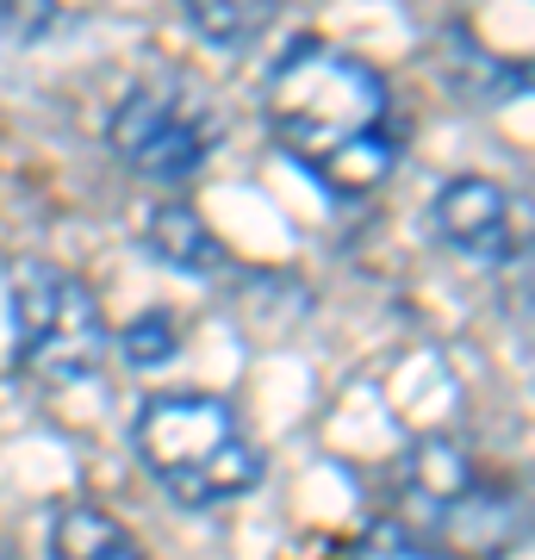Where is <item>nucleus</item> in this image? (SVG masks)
Listing matches in <instances>:
<instances>
[{
    "label": "nucleus",
    "instance_id": "obj_11",
    "mask_svg": "<svg viewBox=\"0 0 535 560\" xmlns=\"http://www.w3.org/2000/svg\"><path fill=\"white\" fill-rule=\"evenodd\" d=\"M356 560H455V555H442L437 541L411 536L405 523H380V529H368V536H361Z\"/></svg>",
    "mask_w": 535,
    "mask_h": 560
},
{
    "label": "nucleus",
    "instance_id": "obj_9",
    "mask_svg": "<svg viewBox=\"0 0 535 560\" xmlns=\"http://www.w3.org/2000/svg\"><path fill=\"white\" fill-rule=\"evenodd\" d=\"M187 20L206 44L219 50H243V44L261 38V25L275 20V0H181Z\"/></svg>",
    "mask_w": 535,
    "mask_h": 560
},
{
    "label": "nucleus",
    "instance_id": "obj_2",
    "mask_svg": "<svg viewBox=\"0 0 535 560\" xmlns=\"http://www.w3.org/2000/svg\"><path fill=\"white\" fill-rule=\"evenodd\" d=\"M131 448L143 474L162 486V499H175L181 511L231 504L261 480V448L212 393H156L131 423Z\"/></svg>",
    "mask_w": 535,
    "mask_h": 560
},
{
    "label": "nucleus",
    "instance_id": "obj_8",
    "mask_svg": "<svg viewBox=\"0 0 535 560\" xmlns=\"http://www.w3.org/2000/svg\"><path fill=\"white\" fill-rule=\"evenodd\" d=\"M50 560H150V555L113 511L75 499L50 517Z\"/></svg>",
    "mask_w": 535,
    "mask_h": 560
},
{
    "label": "nucleus",
    "instance_id": "obj_7",
    "mask_svg": "<svg viewBox=\"0 0 535 560\" xmlns=\"http://www.w3.org/2000/svg\"><path fill=\"white\" fill-rule=\"evenodd\" d=\"M143 243H150L168 268H181V275H194V280H212V275L231 268L224 243L212 237V224L181 200H156L150 212H143Z\"/></svg>",
    "mask_w": 535,
    "mask_h": 560
},
{
    "label": "nucleus",
    "instance_id": "obj_13",
    "mask_svg": "<svg viewBox=\"0 0 535 560\" xmlns=\"http://www.w3.org/2000/svg\"><path fill=\"white\" fill-rule=\"evenodd\" d=\"M0 560H7V541H0Z\"/></svg>",
    "mask_w": 535,
    "mask_h": 560
},
{
    "label": "nucleus",
    "instance_id": "obj_4",
    "mask_svg": "<svg viewBox=\"0 0 535 560\" xmlns=\"http://www.w3.org/2000/svg\"><path fill=\"white\" fill-rule=\"evenodd\" d=\"M219 106L194 94L187 81H138V88H125V101L106 119L113 156L156 187H187L219 150Z\"/></svg>",
    "mask_w": 535,
    "mask_h": 560
},
{
    "label": "nucleus",
    "instance_id": "obj_5",
    "mask_svg": "<svg viewBox=\"0 0 535 560\" xmlns=\"http://www.w3.org/2000/svg\"><path fill=\"white\" fill-rule=\"evenodd\" d=\"M405 529L423 541H437L455 560H504L523 541V492L486 474H467L455 492H442L437 504H423L417 517H405Z\"/></svg>",
    "mask_w": 535,
    "mask_h": 560
},
{
    "label": "nucleus",
    "instance_id": "obj_3",
    "mask_svg": "<svg viewBox=\"0 0 535 560\" xmlns=\"http://www.w3.org/2000/svg\"><path fill=\"white\" fill-rule=\"evenodd\" d=\"M13 312V355L32 381L50 386H88L113 355V330L100 318L94 287L57 261H20L7 287Z\"/></svg>",
    "mask_w": 535,
    "mask_h": 560
},
{
    "label": "nucleus",
    "instance_id": "obj_10",
    "mask_svg": "<svg viewBox=\"0 0 535 560\" xmlns=\"http://www.w3.org/2000/svg\"><path fill=\"white\" fill-rule=\"evenodd\" d=\"M175 349H181L175 312H143V318H131V324L119 330V355L131 361V368H162Z\"/></svg>",
    "mask_w": 535,
    "mask_h": 560
},
{
    "label": "nucleus",
    "instance_id": "obj_12",
    "mask_svg": "<svg viewBox=\"0 0 535 560\" xmlns=\"http://www.w3.org/2000/svg\"><path fill=\"white\" fill-rule=\"evenodd\" d=\"M57 0H0V32L13 44H38L50 38V25H57Z\"/></svg>",
    "mask_w": 535,
    "mask_h": 560
},
{
    "label": "nucleus",
    "instance_id": "obj_6",
    "mask_svg": "<svg viewBox=\"0 0 535 560\" xmlns=\"http://www.w3.org/2000/svg\"><path fill=\"white\" fill-rule=\"evenodd\" d=\"M430 224H437V237L467 261H511L523 231H516V200L486 175H455L442 180L437 206H430Z\"/></svg>",
    "mask_w": 535,
    "mask_h": 560
},
{
    "label": "nucleus",
    "instance_id": "obj_1",
    "mask_svg": "<svg viewBox=\"0 0 535 560\" xmlns=\"http://www.w3.org/2000/svg\"><path fill=\"white\" fill-rule=\"evenodd\" d=\"M261 125L330 194H374L398 162L393 94L374 62L324 38L287 44L261 81Z\"/></svg>",
    "mask_w": 535,
    "mask_h": 560
}]
</instances>
